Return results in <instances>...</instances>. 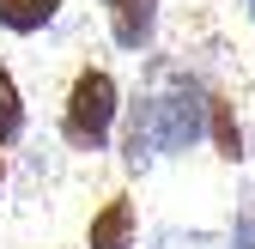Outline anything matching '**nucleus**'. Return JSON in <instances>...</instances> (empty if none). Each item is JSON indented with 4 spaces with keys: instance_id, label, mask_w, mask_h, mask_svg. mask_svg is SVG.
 Wrapping results in <instances>:
<instances>
[{
    "instance_id": "obj_3",
    "label": "nucleus",
    "mask_w": 255,
    "mask_h": 249,
    "mask_svg": "<svg viewBox=\"0 0 255 249\" xmlns=\"http://www.w3.org/2000/svg\"><path fill=\"white\" fill-rule=\"evenodd\" d=\"M104 12H110L116 49H128V55L152 49V37H158V0H104Z\"/></svg>"
},
{
    "instance_id": "obj_4",
    "label": "nucleus",
    "mask_w": 255,
    "mask_h": 249,
    "mask_svg": "<svg viewBox=\"0 0 255 249\" xmlns=\"http://www.w3.org/2000/svg\"><path fill=\"white\" fill-rule=\"evenodd\" d=\"M85 249H134V201L128 195H110L104 213H91Z\"/></svg>"
},
{
    "instance_id": "obj_5",
    "label": "nucleus",
    "mask_w": 255,
    "mask_h": 249,
    "mask_svg": "<svg viewBox=\"0 0 255 249\" xmlns=\"http://www.w3.org/2000/svg\"><path fill=\"white\" fill-rule=\"evenodd\" d=\"M55 12H61V0H0V30L30 37V30H43Z\"/></svg>"
},
{
    "instance_id": "obj_2",
    "label": "nucleus",
    "mask_w": 255,
    "mask_h": 249,
    "mask_svg": "<svg viewBox=\"0 0 255 249\" xmlns=\"http://www.w3.org/2000/svg\"><path fill=\"white\" fill-rule=\"evenodd\" d=\"M116 116H122V85L104 67H85L67 85V104H61V140L73 152H98L116 134Z\"/></svg>"
},
{
    "instance_id": "obj_9",
    "label": "nucleus",
    "mask_w": 255,
    "mask_h": 249,
    "mask_svg": "<svg viewBox=\"0 0 255 249\" xmlns=\"http://www.w3.org/2000/svg\"><path fill=\"white\" fill-rule=\"evenodd\" d=\"M249 18H255V0H249Z\"/></svg>"
},
{
    "instance_id": "obj_6",
    "label": "nucleus",
    "mask_w": 255,
    "mask_h": 249,
    "mask_svg": "<svg viewBox=\"0 0 255 249\" xmlns=\"http://www.w3.org/2000/svg\"><path fill=\"white\" fill-rule=\"evenodd\" d=\"M18 140H24V98L6 73V61H0V146H18Z\"/></svg>"
},
{
    "instance_id": "obj_1",
    "label": "nucleus",
    "mask_w": 255,
    "mask_h": 249,
    "mask_svg": "<svg viewBox=\"0 0 255 249\" xmlns=\"http://www.w3.org/2000/svg\"><path fill=\"white\" fill-rule=\"evenodd\" d=\"M207 128H213V98L195 85V73L158 67V91H146V98L134 104V116H128L122 164H128V170H146L152 158L188 152Z\"/></svg>"
},
{
    "instance_id": "obj_10",
    "label": "nucleus",
    "mask_w": 255,
    "mask_h": 249,
    "mask_svg": "<svg viewBox=\"0 0 255 249\" xmlns=\"http://www.w3.org/2000/svg\"><path fill=\"white\" fill-rule=\"evenodd\" d=\"M0 182H6V170H0Z\"/></svg>"
},
{
    "instance_id": "obj_8",
    "label": "nucleus",
    "mask_w": 255,
    "mask_h": 249,
    "mask_svg": "<svg viewBox=\"0 0 255 249\" xmlns=\"http://www.w3.org/2000/svg\"><path fill=\"white\" fill-rule=\"evenodd\" d=\"M225 249H255V207H243L237 213V231H231V243Z\"/></svg>"
},
{
    "instance_id": "obj_7",
    "label": "nucleus",
    "mask_w": 255,
    "mask_h": 249,
    "mask_svg": "<svg viewBox=\"0 0 255 249\" xmlns=\"http://www.w3.org/2000/svg\"><path fill=\"white\" fill-rule=\"evenodd\" d=\"M213 146H219V158H243V128H237V116H231V104L225 98H213Z\"/></svg>"
}]
</instances>
